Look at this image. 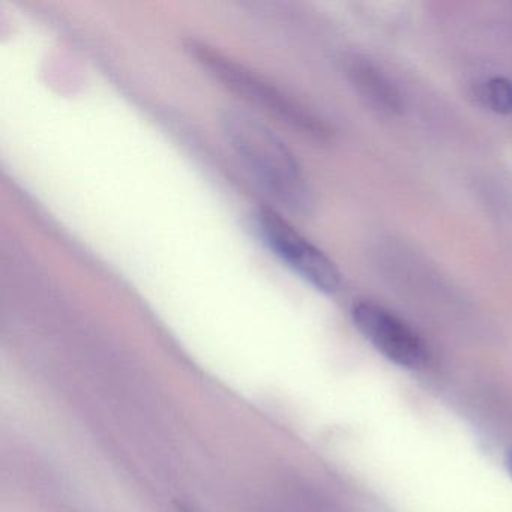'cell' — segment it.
Listing matches in <instances>:
<instances>
[{
	"instance_id": "6da1fadb",
	"label": "cell",
	"mask_w": 512,
	"mask_h": 512,
	"mask_svg": "<svg viewBox=\"0 0 512 512\" xmlns=\"http://www.w3.org/2000/svg\"><path fill=\"white\" fill-rule=\"evenodd\" d=\"M227 145L278 211L307 217L314 211L313 185L295 152L259 116L239 109L221 115Z\"/></svg>"
},
{
	"instance_id": "7a4b0ae2",
	"label": "cell",
	"mask_w": 512,
	"mask_h": 512,
	"mask_svg": "<svg viewBox=\"0 0 512 512\" xmlns=\"http://www.w3.org/2000/svg\"><path fill=\"white\" fill-rule=\"evenodd\" d=\"M187 52L203 70L208 71L212 79L251 106L262 109L281 124L314 139H326L328 136L326 125L308 107L299 103L268 77H263L247 65L202 41H188Z\"/></svg>"
},
{
	"instance_id": "3957f363",
	"label": "cell",
	"mask_w": 512,
	"mask_h": 512,
	"mask_svg": "<svg viewBox=\"0 0 512 512\" xmlns=\"http://www.w3.org/2000/svg\"><path fill=\"white\" fill-rule=\"evenodd\" d=\"M257 227L269 250L305 283L328 295L340 292L343 274L337 263L299 232L283 212L272 208L260 209Z\"/></svg>"
},
{
	"instance_id": "277c9868",
	"label": "cell",
	"mask_w": 512,
	"mask_h": 512,
	"mask_svg": "<svg viewBox=\"0 0 512 512\" xmlns=\"http://www.w3.org/2000/svg\"><path fill=\"white\" fill-rule=\"evenodd\" d=\"M350 314L362 337L388 361L406 370H421L428 364L427 344L394 311L377 302L359 301Z\"/></svg>"
},
{
	"instance_id": "5b68a950",
	"label": "cell",
	"mask_w": 512,
	"mask_h": 512,
	"mask_svg": "<svg viewBox=\"0 0 512 512\" xmlns=\"http://www.w3.org/2000/svg\"><path fill=\"white\" fill-rule=\"evenodd\" d=\"M349 76L359 94L382 112L401 113L403 100L391 80L371 62L355 59L350 64Z\"/></svg>"
},
{
	"instance_id": "8992f818",
	"label": "cell",
	"mask_w": 512,
	"mask_h": 512,
	"mask_svg": "<svg viewBox=\"0 0 512 512\" xmlns=\"http://www.w3.org/2000/svg\"><path fill=\"white\" fill-rule=\"evenodd\" d=\"M481 100L499 115H512V82L506 77H493L481 86Z\"/></svg>"
},
{
	"instance_id": "52a82bcc",
	"label": "cell",
	"mask_w": 512,
	"mask_h": 512,
	"mask_svg": "<svg viewBox=\"0 0 512 512\" xmlns=\"http://www.w3.org/2000/svg\"><path fill=\"white\" fill-rule=\"evenodd\" d=\"M506 469H508L509 475L512 478V449H509L508 454L505 457Z\"/></svg>"
}]
</instances>
